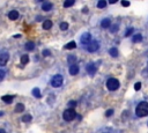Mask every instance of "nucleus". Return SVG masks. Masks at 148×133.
<instances>
[{"instance_id":"5701e85b","label":"nucleus","mask_w":148,"mask_h":133,"mask_svg":"<svg viewBox=\"0 0 148 133\" xmlns=\"http://www.w3.org/2000/svg\"><path fill=\"white\" fill-rule=\"evenodd\" d=\"M31 119H32V117L30 115H24L23 117H22V121H24V123H29Z\"/></svg>"},{"instance_id":"aec40b11","label":"nucleus","mask_w":148,"mask_h":133,"mask_svg":"<svg viewBox=\"0 0 148 133\" xmlns=\"http://www.w3.org/2000/svg\"><path fill=\"white\" fill-rule=\"evenodd\" d=\"M74 2H75V0H65V2H64V7L68 8V7L73 6Z\"/></svg>"},{"instance_id":"b1692460","label":"nucleus","mask_w":148,"mask_h":133,"mask_svg":"<svg viewBox=\"0 0 148 133\" xmlns=\"http://www.w3.org/2000/svg\"><path fill=\"white\" fill-rule=\"evenodd\" d=\"M105 6H107V1L105 0H100L98 4H97V7L98 8H104Z\"/></svg>"},{"instance_id":"20e7f679","label":"nucleus","mask_w":148,"mask_h":133,"mask_svg":"<svg viewBox=\"0 0 148 133\" xmlns=\"http://www.w3.org/2000/svg\"><path fill=\"white\" fill-rule=\"evenodd\" d=\"M63 81H64V77L58 74V75H54L53 77H52L51 85H52V87L57 88V87H60V86L63 85Z\"/></svg>"},{"instance_id":"2f4dec72","label":"nucleus","mask_w":148,"mask_h":133,"mask_svg":"<svg viewBox=\"0 0 148 133\" xmlns=\"http://www.w3.org/2000/svg\"><path fill=\"white\" fill-rule=\"evenodd\" d=\"M118 30V24H113V27L111 28V32H116Z\"/></svg>"},{"instance_id":"7ed1b4c3","label":"nucleus","mask_w":148,"mask_h":133,"mask_svg":"<svg viewBox=\"0 0 148 133\" xmlns=\"http://www.w3.org/2000/svg\"><path fill=\"white\" fill-rule=\"evenodd\" d=\"M107 87L109 90H117L119 88V81L117 79H114V77H111V79H109L107 81Z\"/></svg>"},{"instance_id":"393cba45","label":"nucleus","mask_w":148,"mask_h":133,"mask_svg":"<svg viewBox=\"0 0 148 133\" xmlns=\"http://www.w3.org/2000/svg\"><path fill=\"white\" fill-rule=\"evenodd\" d=\"M59 27H60L61 30H67L68 29V23H67V22H61Z\"/></svg>"},{"instance_id":"f3484780","label":"nucleus","mask_w":148,"mask_h":133,"mask_svg":"<svg viewBox=\"0 0 148 133\" xmlns=\"http://www.w3.org/2000/svg\"><path fill=\"white\" fill-rule=\"evenodd\" d=\"M76 48V43L74 42V41H72V42H69L66 44V46H65V49H67V50H73Z\"/></svg>"},{"instance_id":"ddd939ff","label":"nucleus","mask_w":148,"mask_h":133,"mask_svg":"<svg viewBox=\"0 0 148 133\" xmlns=\"http://www.w3.org/2000/svg\"><path fill=\"white\" fill-rule=\"evenodd\" d=\"M2 101H4L5 102V103H7V104H10V103H12V102H13V96L12 95H4V96H2Z\"/></svg>"},{"instance_id":"0eeeda50","label":"nucleus","mask_w":148,"mask_h":133,"mask_svg":"<svg viewBox=\"0 0 148 133\" xmlns=\"http://www.w3.org/2000/svg\"><path fill=\"white\" fill-rule=\"evenodd\" d=\"M9 59V54L7 52H4V53L0 54V66H5Z\"/></svg>"},{"instance_id":"7c9ffc66","label":"nucleus","mask_w":148,"mask_h":133,"mask_svg":"<svg viewBox=\"0 0 148 133\" xmlns=\"http://www.w3.org/2000/svg\"><path fill=\"white\" fill-rule=\"evenodd\" d=\"M140 88H141V84L140 82H136V84L134 85V89L135 90H140Z\"/></svg>"},{"instance_id":"1a4fd4ad","label":"nucleus","mask_w":148,"mask_h":133,"mask_svg":"<svg viewBox=\"0 0 148 133\" xmlns=\"http://www.w3.org/2000/svg\"><path fill=\"white\" fill-rule=\"evenodd\" d=\"M19 16H20V14H19L18 10H10L9 14H8V18H9V20H12V21L18 20Z\"/></svg>"},{"instance_id":"a211bd4d","label":"nucleus","mask_w":148,"mask_h":133,"mask_svg":"<svg viewBox=\"0 0 148 133\" xmlns=\"http://www.w3.org/2000/svg\"><path fill=\"white\" fill-rule=\"evenodd\" d=\"M24 110V105L22 104V103H18L16 104V107H15V112H18V113H20L22 112Z\"/></svg>"},{"instance_id":"412c9836","label":"nucleus","mask_w":148,"mask_h":133,"mask_svg":"<svg viewBox=\"0 0 148 133\" xmlns=\"http://www.w3.org/2000/svg\"><path fill=\"white\" fill-rule=\"evenodd\" d=\"M109 52H110V54H111L112 57H114V58L118 57V50H117L116 48H111V49H110V51H109Z\"/></svg>"},{"instance_id":"39448f33","label":"nucleus","mask_w":148,"mask_h":133,"mask_svg":"<svg viewBox=\"0 0 148 133\" xmlns=\"http://www.w3.org/2000/svg\"><path fill=\"white\" fill-rule=\"evenodd\" d=\"M100 48V44L97 41H93V42H90L88 44V46H87V49H88V51L89 52H95V51H97Z\"/></svg>"},{"instance_id":"6ab92c4d","label":"nucleus","mask_w":148,"mask_h":133,"mask_svg":"<svg viewBox=\"0 0 148 133\" xmlns=\"http://www.w3.org/2000/svg\"><path fill=\"white\" fill-rule=\"evenodd\" d=\"M32 95L35 96L36 98H41V91H40V89H38V88H34V89H32Z\"/></svg>"},{"instance_id":"dca6fc26","label":"nucleus","mask_w":148,"mask_h":133,"mask_svg":"<svg viewBox=\"0 0 148 133\" xmlns=\"http://www.w3.org/2000/svg\"><path fill=\"white\" fill-rule=\"evenodd\" d=\"M24 48H26L27 51H32V50L35 49V44L32 43V42H28V43H26Z\"/></svg>"},{"instance_id":"72a5a7b5","label":"nucleus","mask_w":148,"mask_h":133,"mask_svg":"<svg viewBox=\"0 0 148 133\" xmlns=\"http://www.w3.org/2000/svg\"><path fill=\"white\" fill-rule=\"evenodd\" d=\"M50 54H51V53H50V51H49V50H44V51H43V56H50Z\"/></svg>"},{"instance_id":"e433bc0d","label":"nucleus","mask_w":148,"mask_h":133,"mask_svg":"<svg viewBox=\"0 0 148 133\" xmlns=\"http://www.w3.org/2000/svg\"><path fill=\"white\" fill-rule=\"evenodd\" d=\"M2 115H4V112H1V111H0V116H2Z\"/></svg>"},{"instance_id":"f8f14e48","label":"nucleus","mask_w":148,"mask_h":133,"mask_svg":"<svg viewBox=\"0 0 148 133\" xmlns=\"http://www.w3.org/2000/svg\"><path fill=\"white\" fill-rule=\"evenodd\" d=\"M110 26H111V20L110 19H104V20H102V22H101L102 28H109Z\"/></svg>"},{"instance_id":"bb28decb","label":"nucleus","mask_w":148,"mask_h":133,"mask_svg":"<svg viewBox=\"0 0 148 133\" xmlns=\"http://www.w3.org/2000/svg\"><path fill=\"white\" fill-rule=\"evenodd\" d=\"M74 107H76V102L75 101H69L68 102V108L69 109H73Z\"/></svg>"},{"instance_id":"a878e982","label":"nucleus","mask_w":148,"mask_h":133,"mask_svg":"<svg viewBox=\"0 0 148 133\" xmlns=\"http://www.w3.org/2000/svg\"><path fill=\"white\" fill-rule=\"evenodd\" d=\"M67 60H68V63L71 64V65H74V62L76 60V58H75V56H68V58H67Z\"/></svg>"},{"instance_id":"4c0bfd02","label":"nucleus","mask_w":148,"mask_h":133,"mask_svg":"<svg viewBox=\"0 0 148 133\" xmlns=\"http://www.w3.org/2000/svg\"><path fill=\"white\" fill-rule=\"evenodd\" d=\"M37 1H44V0H37Z\"/></svg>"},{"instance_id":"6e6552de","label":"nucleus","mask_w":148,"mask_h":133,"mask_svg":"<svg viewBox=\"0 0 148 133\" xmlns=\"http://www.w3.org/2000/svg\"><path fill=\"white\" fill-rule=\"evenodd\" d=\"M86 71H87V73L89 74V75H95V73H96V71H97V68H96V66L94 65V64H88L87 65V68H86Z\"/></svg>"},{"instance_id":"423d86ee","label":"nucleus","mask_w":148,"mask_h":133,"mask_svg":"<svg viewBox=\"0 0 148 133\" xmlns=\"http://www.w3.org/2000/svg\"><path fill=\"white\" fill-rule=\"evenodd\" d=\"M81 43H82V45H88L89 43L91 42V36L90 34H88V32H86V34H83L81 36Z\"/></svg>"},{"instance_id":"9b49d317","label":"nucleus","mask_w":148,"mask_h":133,"mask_svg":"<svg viewBox=\"0 0 148 133\" xmlns=\"http://www.w3.org/2000/svg\"><path fill=\"white\" fill-rule=\"evenodd\" d=\"M52 6H53V5H52L51 2H45V4L42 5V9H43L44 12H49V10L52 9Z\"/></svg>"},{"instance_id":"cd10ccee","label":"nucleus","mask_w":148,"mask_h":133,"mask_svg":"<svg viewBox=\"0 0 148 133\" xmlns=\"http://www.w3.org/2000/svg\"><path fill=\"white\" fill-rule=\"evenodd\" d=\"M133 30H134L133 28H130V29H127V30H126V32H125V37H128V36H130V35H132Z\"/></svg>"},{"instance_id":"c85d7f7f","label":"nucleus","mask_w":148,"mask_h":133,"mask_svg":"<svg viewBox=\"0 0 148 133\" xmlns=\"http://www.w3.org/2000/svg\"><path fill=\"white\" fill-rule=\"evenodd\" d=\"M5 75H6V72H5L4 70H0V81H2V80H4Z\"/></svg>"},{"instance_id":"2eb2a0df","label":"nucleus","mask_w":148,"mask_h":133,"mask_svg":"<svg viewBox=\"0 0 148 133\" xmlns=\"http://www.w3.org/2000/svg\"><path fill=\"white\" fill-rule=\"evenodd\" d=\"M142 41V35L141 34H136L133 36V38H132V42L133 43H139V42H141Z\"/></svg>"},{"instance_id":"f03ea898","label":"nucleus","mask_w":148,"mask_h":133,"mask_svg":"<svg viewBox=\"0 0 148 133\" xmlns=\"http://www.w3.org/2000/svg\"><path fill=\"white\" fill-rule=\"evenodd\" d=\"M75 117H76V112H75L74 109H69L68 108V109H66L63 113V118L65 119L66 121H72Z\"/></svg>"},{"instance_id":"4468645a","label":"nucleus","mask_w":148,"mask_h":133,"mask_svg":"<svg viewBox=\"0 0 148 133\" xmlns=\"http://www.w3.org/2000/svg\"><path fill=\"white\" fill-rule=\"evenodd\" d=\"M51 27H52V21H50V20H45V21L43 22V29L49 30V29H51Z\"/></svg>"},{"instance_id":"473e14b6","label":"nucleus","mask_w":148,"mask_h":133,"mask_svg":"<svg viewBox=\"0 0 148 133\" xmlns=\"http://www.w3.org/2000/svg\"><path fill=\"white\" fill-rule=\"evenodd\" d=\"M113 113V110L112 109H110V110H108L107 112H105V116H107V117H109V116H111Z\"/></svg>"},{"instance_id":"4be33fe9","label":"nucleus","mask_w":148,"mask_h":133,"mask_svg":"<svg viewBox=\"0 0 148 133\" xmlns=\"http://www.w3.org/2000/svg\"><path fill=\"white\" fill-rule=\"evenodd\" d=\"M28 62H29V57H28L27 54H23V56L21 57V64L22 65H26V64H28Z\"/></svg>"},{"instance_id":"f257e3e1","label":"nucleus","mask_w":148,"mask_h":133,"mask_svg":"<svg viewBox=\"0 0 148 133\" xmlns=\"http://www.w3.org/2000/svg\"><path fill=\"white\" fill-rule=\"evenodd\" d=\"M135 115L138 117H145L148 115V103L147 102H141L138 104L135 109Z\"/></svg>"},{"instance_id":"c9c22d12","label":"nucleus","mask_w":148,"mask_h":133,"mask_svg":"<svg viewBox=\"0 0 148 133\" xmlns=\"http://www.w3.org/2000/svg\"><path fill=\"white\" fill-rule=\"evenodd\" d=\"M0 133H6V131H5V130H2V129H0Z\"/></svg>"},{"instance_id":"f704fd0d","label":"nucleus","mask_w":148,"mask_h":133,"mask_svg":"<svg viewBox=\"0 0 148 133\" xmlns=\"http://www.w3.org/2000/svg\"><path fill=\"white\" fill-rule=\"evenodd\" d=\"M117 1H118V0H109V2H110V4H116Z\"/></svg>"},{"instance_id":"c756f323","label":"nucleus","mask_w":148,"mask_h":133,"mask_svg":"<svg viewBox=\"0 0 148 133\" xmlns=\"http://www.w3.org/2000/svg\"><path fill=\"white\" fill-rule=\"evenodd\" d=\"M122 5L124 7H128L130 6V1H127V0H122Z\"/></svg>"},{"instance_id":"9d476101","label":"nucleus","mask_w":148,"mask_h":133,"mask_svg":"<svg viewBox=\"0 0 148 133\" xmlns=\"http://www.w3.org/2000/svg\"><path fill=\"white\" fill-rule=\"evenodd\" d=\"M78 73H79V66L71 65V67H69V74H71V75H76Z\"/></svg>"}]
</instances>
